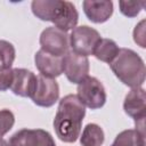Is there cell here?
I'll list each match as a JSON object with an SVG mask.
<instances>
[{
  "label": "cell",
  "mask_w": 146,
  "mask_h": 146,
  "mask_svg": "<svg viewBox=\"0 0 146 146\" xmlns=\"http://www.w3.org/2000/svg\"><path fill=\"white\" fill-rule=\"evenodd\" d=\"M86 115V106L76 95H67L59 102L54 119V128L57 137L65 143H74L81 132V125Z\"/></svg>",
  "instance_id": "1"
},
{
  "label": "cell",
  "mask_w": 146,
  "mask_h": 146,
  "mask_svg": "<svg viewBox=\"0 0 146 146\" xmlns=\"http://www.w3.org/2000/svg\"><path fill=\"white\" fill-rule=\"evenodd\" d=\"M59 97V87L56 80L46 78L43 75L38 76L36 88L32 95V100L38 106L50 107L52 106Z\"/></svg>",
  "instance_id": "9"
},
{
  "label": "cell",
  "mask_w": 146,
  "mask_h": 146,
  "mask_svg": "<svg viewBox=\"0 0 146 146\" xmlns=\"http://www.w3.org/2000/svg\"><path fill=\"white\" fill-rule=\"evenodd\" d=\"M111 146H145V133L136 129H128L120 132Z\"/></svg>",
  "instance_id": "15"
},
{
  "label": "cell",
  "mask_w": 146,
  "mask_h": 146,
  "mask_svg": "<svg viewBox=\"0 0 146 146\" xmlns=\"http://www.w3.org/2000/svg\"><path fill=\"white\" fill-rule=\"evenodd\" d=\"M110 65L115 76L130 88H139L145 81L146 68L144 60L131 49H120Z\"/></svg>",
  "instance_id": "3"
},
{
  "label": "cell",
  "mask_w": 146,
  "mask_h": 146,
  "mask_svg": "<svg viewBox=\"0 0 146 146\" xmlns=\"http://www.w3.org/2000/svg\"><path fill=\"white\" fill-rule=\"evenodd\" d=\"M9 146H56L51 135L42 129H22L14 133Z\"/></svg>",
  "instance_id": "7"
},
{
  "label": "cell",
  "mask_w": 146,
  "mask_h": 146,
  "mask_svg": "<svg viewBox=\"0 0 146 146\" xmlns=\"http://www.w3.org/2000/svg\"><path fill=\"white\" fill-rule=\"evenodd\" d=\"M63 58L64 57L54 56L40 49L39 51H36L34 60L36 68L41 73L40 75L54 79L63 73Z\"/></svg>",
  "instance_id": "12"
},
{
  "label": "cell",
  "mask_w": 146,
  "mask_h": 146,
  "mask_svg": "<svg viewBox=\"0 0 146 146\" xmlns=\"http://www.w3.org/2000/svg\"><path fill=\"white\" fill-rule=\"evenodd\" d=\"M102 36L95 29L82 25L74 27L70 35V47L72 51L81 56H89L94 54V50Z\"/></svg>",
  "instance_id": "5"
},
{
  "label": "cell",
  "mask_w": 146,
  "mask_h": 146,
  "mask_svg": "<svg viewBox=\"0 0 146 146\" xmlns=\"http://www.w3.org/2000/svg\"><path fill=\"white\" fill-rule=\"evenodd\" d=\"M0 146H9V144H8V141H6L3 138L0 137Z\"/></svg>",
  "instance_id": "22"
},
{
  "label": "cell",
  "mask_w": 146,
  "mask_h": 146,
  "mask_svg": "<svg viewBox=\"0 0 146 146\" xmlns=\"http://www.w3.org/2000/svg\"><path fill=\"white\" fill-rule=\"evenodd\" d=\"M32 13L41 21L51 22L55 27L68 31L76 26L79 14L75 6L70 1L34 0L31 3Z\"/></svg>",
  "instance_id": "2"
},
{
  "label": "cell",
  "mask_w": 146,
  "mask_h": 146,
  "mask_svg": "<svg viewBox=\"0 0 146 146\" xmlns=\"http://www.w3.org/2000/svg\"><path fill=\"white\" fill-rule=\"evenodd\" d=\"M84 14L94 23H104L113 14L112 1H94L87 0L82 2Z\"/></svg>",
  "instance_id": "13"
},
{
  "label": "cell",
  "mask_w": 146,
  "mask_h": 146,
  "mask_svg": "<svg viewBox=\"0 0 146 146\" xmlns=\"http://www.w3.org/2000/svg\"><path fill=\"white\" fill-rule=\"evenodd\" d=\"M124 112L135 120L143 121L146 117V94L143 88H132L124 98Z\"/></svg>",
  "instance_id": "10"
},
{
  "label": "cell",
  "mask_w": 146,
  "mask_h": 146,
  "mask_svg": "<svg viewBox=\"0 0 146 146\" xmlns=\"http://www.w3.org/2000/svg\"><path fill=\"white\" fill-rule=\"evenodd\" d=\"M135 42L138 43L141 48H145V21H141L133 31Z\"/></svg>",
  "instance_id": "21"
},
{
  "label": "cell",
  "mask_w": 146,
  "mask_h": 146,
  "mask_svg": "<svg viewBox=\"0 0 146 146\" xmlns=\"http://www.w3.org/2000/svg\"><path fill=\"white\" fill-rule=\"evenodd\" d=\"M119 50L120 49L115 41H113L111 39H100V41L96 46L92 55L97 59L111 64L113 62V59L116 57Z\"/></svg>",
  "instance_id": "14"
},
{
  "label": "cell",
  "mask_w": 146,
  "mask_h": 146,
  "mask_svg": "<svg viewBox=\"0 0 146 146\" xmlns=\"http://www.w3.org/2000/svg\"><path fill=\"white\" fill-rule=\"evenodd\" d=\"M80 143L82 146H102L104 143V131L95 123H89L84 127Z\"/></svg>",
  "instance_id": "16"
},
{
  "label": "cell",
  "mask_w": 146,
  "mask_h": 146,
  "mask_svg": "<svg viewBox=\"0 0 146 146\" xmlns=\"http://www.w3.org/2000/svg\"><path fill=\"white\" fill-rule=\"evenodd\" d=\"M15 123V116L11 111L5 108L0 110V137L6 135L14 125Z\"/></svg>",
  "instance_id": "19"
},
{
  "label": "cell",
  "mask_w": 146,
  "mask_h": 146,
  "mask_svg": "<svg viewBox=\"0 0 146 146\" xmlns=\"http://www.w3.org/2000/svg\"><path fill=\"white\" fill-rule=\"evenodd\" d=\"M145 1H120V10L124 16L128 17H135L137 16L140 10L145 6Z\"/></svg>",
  "instance_id": "18"
},
{
  "label": "cell",
  "mask_w": 146,
  "mask_h": 146,
  "mask_svg": "<svg viewBox=\"0 0 146 146\" xmlns=\"http://www.w3.org/2000/svg\"><path fill=\"white\" fill-rule=\"evenodd\" d=\"M76 96L84 106L91 110L103 107L106 102V91L103 83L98 79L89 75L78 84Z\"/></svg>",
  "instance_id": "4"
},
{
  "label": "cell",
  "mask_w": 146,
  "mask_h": 146,
  "mask_svg": "<svg viewBox=\"0 0 146 146\" xmlns=\"http://www.w3.org/2000/svg\"><path fill=\"white\" fill-rule=\"evenodd\" d=\"M15 55L16 51L14 46L6 40H0V70L11 68Z\"/></svg>",
  "instance_id": "17"
},
{
  "label": "cell",
  "mask_w": 146,
  "mask_h": 146,
  "mask_svg": "<svg viewBox=\"0 0 146 146\" xmlns=\"http://www.w3.org/2000/svg\"><path fill=\"white\" fill-rule=\"evenodd\" d=\"M14 78V70L13 68H5L0 70V91H6L10 89Z\"/></svg>",
  "instance_id": "20"
},
{
  "label": "cell",
  "mask_w": 146,
  "mask_h": 146,
  "mask_svg": "<svg viewBox=\"0 0 146 146\" xmlns=\"http://www.w3.org/2000/svg\"><path fill=\"white\" fill-rule=\"evenodd\" d=\"M38 76L25 68H14V78L11 83V91L21 97H32L35 91Z\"/></svg>",
  "instance_id": "11"
},
{
  "label": "cell",
  "mask_w": 146,
  "mask_h": 146,
  "mask_svg": "<svg viewBox=\"0 0 146 146\" xmlns=\"http://www.w3.org/2000/svg\"><path fill=\"white\" fill-rule=\"evenodd\" d=\"M40 44L41 49L46 52L54 56L64 57L68 52L70 36L65 31L50 26L42 31L40 35Z\"/></svg>",
  "instance_id": "6"
},
{
  "label": "cell",
  "mask_w": 146,
  "mask_h": 146,
  "mask_svg": "<svg viewBox=\"0 0 146 146\" xmlns=\"http://www.w3.org/2000/svg\"><path fill=\"white\" fill-rule=\"evenodd\" d=\"M63 72L65 73L68 81L72 83H80L83 81L89 73V60L88 57L68 51L63 58Z\"/></svg>",
  "instance_id": "8"
}]
</instances>
